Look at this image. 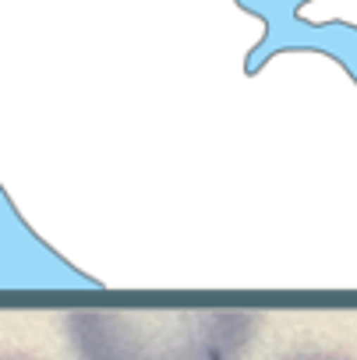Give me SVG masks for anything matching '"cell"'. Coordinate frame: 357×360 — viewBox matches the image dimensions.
<instances>
[{
  "label": "cell",
  "mask_w": 357,
  "mask_h": 360,
  "mask_svg": "<svg viewBox=\"0 0 357 360\" xmlns=\"http://www.w3.org/2000/svg\"><path fill=\"white\" fill-rule=\"evenodd\" d=\"M258 318L234 307L199 311H71L78 360H241Z\"/></svg>",
  "instance_id": "1"
},
{
  "label": "cell",
  "mask_w": 357,
  "mask_h": 360,
  "mask_svg": "<svg viewBox=\"0 0 357 360\" xmlns=\"http://www.w3.org/2000/svg\"><path fill=\"white\" fill-rule=\"evenodd\" d=\"M294 360H336V356H294Z\"/></svg>",
  "instance_id": "2"
},
{
  "label": "cell",
  "mask_w": 357,
  "mask_h": 360,
  "mask_svg": "<svg viewBox=\"0 0 357 360\" xmlns=\"http://www.w3.org/2000/svg\"><path fill=\"white\" fill-rule=\"evenodd\" d=\"M11 360H18V356H11Z\"/></svg>",
  "instance_id": "3"
}]
</instances>
